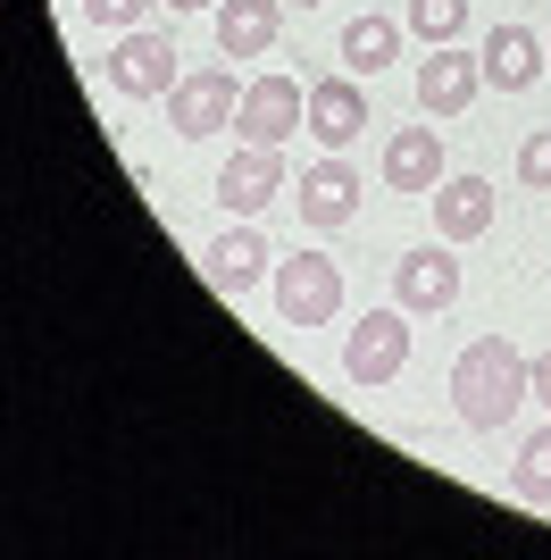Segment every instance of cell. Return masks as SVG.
Segmentation results:
<instances>
[{
    "label": "cell",
    "mask_w": 551,
    "mask_h": 560,
    "mask_svg": "<svg viewBox=\"0 0 551 560\" xmlns=\"http://www.w3.org/2000/svg\"><path fill=\"white\" fill-rule=\"evenodd\" d=\"M392 302L410 310V318L452 310V302H459V259H452V243H426V252L392 259Z\"/></svg>",
    "instance_id": "obj_8"
},
{
    "label": "cell",
    "mask_w": 551,
    "mask_h": 560,
    "mask_svg": "<svg viewBox=\"0 0 551 560\" xmlns=\"http://www.w3.org/2000/svg\"><path fill=\"white\" fill-rule=\"evenodd\" d=\"M293 9H326V0H293Z\"/></svg>",
    "instance_id": "obj_24"
},
{
    "label": "cell",
    "mask_w": 551,
    "mask_h": 560,
    "mask_svg": "<svg viewBox=\"0 0 551 560\" xmlns=\"http://www.w3.org/2000/svg\"><path fill=\"white\" fill-rule=\"evenodd\" d=\"M410 369V310H360V327L343 335V376L351 385H392Z\"/></svg>",
    "instance_id": "obj_3"
},
{
    "label": "cell",
    "mask_w": 551,
    "mask_h": 560,
    "mask_svg": "<svg viewBox=\"0 0 551 560\" xmlns=\"http://www.w3.org/2000/svg\"><path fill=\"white\" fill-rule=\"evenodd\" d=\"M360 126H367L360 75H318V84H309V135H318V151H351Z\"/></svg>",
    "instance_id": "obj_12"
},
{
    "label": "cell",
    "mask_w": 551,
    "mask_h": 560,
    "mask_svg": "<svg viewBox=\"0 0 551 560\" xmlns=\"http://www.w3.org/2000/svg\"><path fill=\"white\" fill-rule=\"evenodd\" d=\"M234 109H243V75H234V59H226V68L176 75V93H167V126H176L184 142H209L218 126H234Z\"/></svg>",
    "instance_id": "obj_4"
},
{
    "label": "cell",
    "mask_w": 551,
    "mask_h": 560,
    "mask_svg": "<svg viewBox=\"0 0 551 560\" xmlns=\"http://www.w3.org/2000/svg\"><path fill=\"white\" fill-rule=\"evenodd\" d=\"M452 167H443V135L435 126H401V135L385 142V185L392 192H435Z\"/></svg>",
    "instance_id": "obj_15"
},
{
    "label": "cell",
    "mask_w": 551,
    "mask_h": 560,
    "mask_svg": "<svg viewBox=\"0 0 551 560\" xmlns=\"http://www.w3.org/2000/svg\"><path fill=\"white\" fill-rule=\"evenodd\" d=\"M509 493L535 502V511H551V427H535L527 444H518V460H509Z\"/></svg>",
    "instance_id": "obj_18"
},
{
    "label": "cell",
    "mask_w": 551,
    "mask_h": 560,
    "mask_svg": "<svg viewBox=\"0 0 551 560\" xmlns=\"http://www.w3.org/2000/svg\"><path fill=\"white\" fill-rule=\"evenodd\" d=\"M543 68H551L543 34H527V25H493V43H484V84H493V93H527Z\"/></svg>",
    "instance_id": "obj_16"
},
{
    "label": "cell",
    "mask_w": 551,
    "mask_h": 560,
    "mask_svg": "<svg viewBox=\"0 0 551 560\" xmlns=\"http://www.w3.org/2000/svg\"><path fill=\"white\" fill-rule=\"evenodd\" d=\"M268 293H276V318H284V327H326V318L343 310V268L326 252H293V259H276Z\"/></svg>",
    "instance_id": "obj_2"
},
{
    "label": "cell",
    "mask_w": 551,
    "mask_h": 560,
    "mask_svg": "<svg viewBox=\"0 0 551 560\" xmlns=\"http://www.w3.org/2000/svg\"><path fill=\"white\" fill-rule=\"evenodd\" d=\"M477 93H484V50L435 43L418 59V117H459V109H477Z\"/></svg>",
    "instance_id": "obj_6"
},
{
    "label": "cell",
    "mask_w": 551,
    "mask_h": 560,
    "mask_svg": "<svg viewBox=\"0 0 551 560\" xmlns=\"http://www.w3.org/2000/svg\"><path fill=\"white\" fill-rule=\"evenodd\" d=\"M293 201H301V218H309L318 234L351 226V218H360V167H351L343 151H326V160H318V167H309V176L293 185Z\"/></svg>",
    "instance_id": "obj_9"
},
{
    "label": "cell",
    "mask_w": 551,
    "mask_h": 560,
    "mask_svg": "<svg viewBox=\"0 0 551 560\" xmlns=\"http://www.w3.org/2000/svg\"><path fill=\"white\" fill-rule=\"evenodd\" d=\"M426 201H435V234H443V243H477V234H493V185H484V176H443Z\"/></svg>",
    "instance_id": "obj_14"
},
{
    "label": "cell",
    "mask_w": 551,
    "mask_h": 560,
    "mask_svg": "<svg viewBox=\"0 0 551 560\" xmlns=\"http://www.w3.org/2000/svg\"><path fill=\"white\" fill-rule=\"evenodd\" d=\"M92 25H109V34H134L142 18H151V0H84Z\"/></svg>",
    "instance_id": "obj_21"
},
{
    "label": "cell",
    "mask_w": 551,
    "mask_h": 560,
    "mask_svg": "<svg viewBox=\"0 0 551 560\" xmlns=\"http://www.w3.org/2000/svg\"><path fill=\"white\" fill-rule=\"evenodd\" d=\"M276 192H284V142H243L226 160V176H218V201L234 218H259Z\"/></svg>",
    "instance_id": "obj_10"
},
{
    "label": "cell",
    "mask_w": 551,
    "mask_h": 560,
    "mask_svg": "<svg viewBox=\"0 0 551 560\" xmlns=\"http://www.w3.org/2000/svg\"><path fill=\"white\" fill-rule=\"evenodd\" d=\"M518 185H527V192H551V126H535V135L518 142Z\"/></svg>",
    "instance_id": "obj_20"
},
{
    "label": "cell",
    "mask_w": 551,
    "mask_h": 560,
    "mask_svg": "<svg viewBox=\"0 0 551 560\" xmlns=\"http://www.w3.org/2000/svg\"><path fill=\"white\" fill-rule=\"evenodd\" d=\"M527 385H535V401H543V410H551V343H543V351H535V360H527Z\"/></svg>",
    "instance_id": "obj_22"
},
{
    "label": "cell",
    "mask_w": 551,
    "mask_h": 560,
    "mask_svg": "<svg viewBox=\"0 0 551 560\" xmlns=\"http://www.w3.org/2000/svg\"><path fill=\"white\" fill-rule=\"evenodd\" d=\"M201 268H209V284H218V293H251L259 277H276V252H268V234H259V226H226V234L201 252Z\"/></svg>",
    "instance_id": "obj_13"
},
{
    "label": "cell",
    "mask_w": 551,
    "mask_h": 560,
    "mask_svg": "<svg viewBox=\"0 0 551 560\" xmlns=\"http://www.w3.org/2000/svg\"><path fill=\"white\" fill-rule=\"evenodd\" d=\"M518 401H535V385H527V351L509 343V335H477V343L452 360V410H459V427L502 435V427L518 419Z\"/></svg>",
    "instance_id": "obj_1"
},
{
    "label": "cell",
    "mask_w": 551,
    "mask_h": 560,
    "mask_svg": "<svg viewBox=\"0 0 551 560\" xmlns=\"http://www.w3.org/2000/svg\"><path fill=\"white\" fill-rule=\"evenodd\" d=\"M401 34H410L401 18H351V25H343V68H351V75L392 68V59H401Z\"/></svg>",
    "instance_id": "obj_17"
},
{
    "label": "cell",
    "mask_w": 551,
    "mask_h": 560,
    "mask_svg": "<svg viewBox=\"0 0 551 560\" xmlns=\"http://www.w3.org/2000/svg\"><path fill=\"white\" fill-rule=\"evenodd\" d=\"M101 75H109V93H126V101H167L184 68H176V43H167V34L134 25V34H117V50L101 59Z\"/></svg>",
    "instance_id": "obj_5"
},
{
    "label": "cell",
    "mask_w": 551,
    "mask_h": 560,
    "mask_svg": "<svg viewBox=\"0 0 551 560\" xmlns=\"http://www.w3.org/2000/svg\"><path fill=\"white\" fill-rule=\"evenodd\" d=\"M209 25H218V59H268L284 34V0H218Z\"/></svg>",
    "instance_id": "obj_11"
},
{
    "label": "cell",
    "mask_w": 551,
    "mask_h": 560,
    "mask_svg": "<svg viewBox=\"0 0 551 560\" xmlns=\"http://www.w3.org/2000/svg\"><path fill=\"white\" fill-rule=\"evenodd\" d=\"M167 9H218V0H167Z\"/></svg>",
    "instance_id": "obj_23"
},
{
    "label": "cell",
    "mask_w": 551,
    "mask_h": 560,
    "mask_svg": "<svg viewBox=\"0 0 551 560\" xmlns=\"http://www.w3.org/2000/svg\"><path fill=\"white\" fill-rule=\"evenodd\" d=\"M543 50H551V34H543Z\"/></svg>",
    "instance_id": "obj_25"
},
{
    "label": "cell",
    "mask_w": 551,
    "mask_h": 560,
    "mask_svg": "<svg viewBox=\"0 0 551 560\" xmlns=\"http://www.w3.org/2000/svg\"><path fill=\"white\" fill-rule=\"evenodd\" d=\"M293 126H309V84H293V75H251V84H243V109H234V135L243 142H284Z\"/></svg>",
    "instance_id": "obj_7"
},
{
    "label": "cell",
    "mask_w": 551,
    "mask_h": 560,
    "mask_svg": "<svg viewBox=\"0 0 551 560\" xmlns=\"http://www.w3.org/2000/svg\"><path fill=\"white\" fill-rule=\"evenodd\" d=\"M401 25H410L426 50H435V43H459V34H468V0H410V9H401Z\"/></svg>",
    "instance_id": "obj_19"
}]
</instances>
